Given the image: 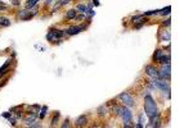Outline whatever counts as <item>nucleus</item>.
<instances>
[{
	"label": "nucleus",
	"mask_w": 193,
	"mask_h": 128,
	"mask_svg": "<svg viewBox=\"0 0 193 128\" xmlns=\"http://www.w3.org/2000/svg\"><path fill=\"white\" fill-rule=\"evenodd\" d=\"M71 1V0H63V1H59L58 4L61 5V7H63V5H66V4H68V3Z\"/></svg>",
	"instance_id": "nucleus-29"
},
{
	"label": "nucleus",
	"mask_w": 193,
	"mask_h": 128,
	"mask_svg": "<svg viewBox=\"0 0 193 128\" xmlns=\"http://www.w3.org/2000/svg\"><path fill=\"white\" fill-rule=\"evenodd\" d=\"M13 4H14V5H18V4H19V1H18V0H13Z\"/></svg>",
	"instance_id": "nucleus-31"
},
{
	"label": "nucleus",
	"mask_w": 193,
	"mask_h": 128,
	"mask_svg": "<svg viewBox=\"0 0 193 128\" xmlns=\"http://www.w3.org/2000/svg\"><path fill=\"white\" fill-rule=\"evenodd\" d=\"M144 95V112H146V115L148 118H152L154 115L158 114L157 112V105H156V101H154L153 96L149 95L148 92H146Z\"/></svg>",
	"instance_id": "nucleus-1"
},
{
	"label": "nucleus",
	"mask_w": 193,
	"mask_h": 128,
	"mask_svg": "<svg viewBox=\"0 0 193 128\" xmlns=\"http://www.w3.org/2000/svg\"><path fill=\"white\" fill-rule=\"evenodd\" d=\"M170 54H166V55H162L161 58H160V60H158V63H161V64H170Z\"/></svg>",
	"instance_id": "nucleus-16"
},
{
	"label": "nucleus",
	"mask_w": 193,
	"mask_h": 128,
	"mask_svg": "<svg viewBox=\"0 0 193 128\" xmlns=\"http://www.w3.org/2000/svg\"><path fill=\"white\" fill-rule=\"evenodd\" d=\"M87 28V24H79V26H71V27H68L66 31V35L68 36H72V35H77V33H80L81 31H85Z\"/></svg>",
	"instance_id": "nucleus-6"
},
{
	"label": "nucleus",
	"mask_w": 193,
	"mask_h": 128,
	"mask_svg": "<svg viewBox=\"0 0 193 128\" xmlns=\"http://www.w3.org/2000/svg\"><path fill=\"white\" fill-rule=\"evenodd\" d=\"M69 125H71V124H69V119L67 118V119L62 123V128H67V127H69Z\"/></svg>",
	"instance_id": "nucleus-26"
},
{
	"label": "nucleus",
	"mask_w": 193,
	"mask_h": 128,
	"mask_svg": "<svg viewBox=\"0 0 193 128\" xmlns=\"http://www.w3.org/2000/svg\"><path fill=\"white\" fill-rule=\"evenodd\" d=\"M0 5H4V4H3V3H1V1H0Z\"/></svg>",
	"instance_id": "nucleus-33"
},
{
	"label": "nucleus",
	"mask_w": 193,
	"mask_h": 128,
	"mask_svg": "<svg viewBox=\"0 0 193 128\" xmlns=\"http://www.w3.org/2000/svg\"><path fill=\"white\" fill-rule=\"evenodd\" d=\"M170 76H171V67H170V64H162L161 69L158 71V78L169 79Z\"/></svg>",
	"instance_id": "nucleus-5"
},
{
	"label": "nucleus",
	"mask_w": 193,
	"mask_h": 128,
	"mask_svg": "<svg viewBox=\"0 0 193 128\" xmlns=\"http://www.w3.org/2000/svg\"><path fill=\"white\" fill-rule=\"evenodd\" d=\"M66 35V31L64 30H57V28H50L48 32V35H46V40L48 41H58L57 44H59V41H61V38L63 37V36Z\"/></svg>",
	"instance_id": "nucleus-3"
},
{
	"label": "nucleus",
	"mask_w": 193,
	"mask_h": 128,
	"mask_svg": "<svg viewBox=\"0 0 193 128\" xmlns=\"http://www.w3.org/2000/svg\"><path fill=\"white\" fill-rule=\"evenodd\" d=\"M28 127H32V128H35V127H41V124L40 123H36V122H32L31 123L30 125H28Z\"/></svg>",
	"instance_id": "nucleus-28"
},
{
	"label": "nucleus",
	"mask_w": 193,
	"mask_h": 128,
	"mask_svg": "<svg viewBox=\"0 0 193 128\" xmlns=\"http://www.w3.org/2000/svg\"><path fill=\"white\" fill-rule=\"evenodd\" d=\"M160 41H170L171 38V35H170V31L169 30H161L160 31Z\"/></svg>",
	"instance_id": "nucleus-10"
},
{
	"label": "nucleus",
	"mask_w": 193,
	"mask_h": 128,
	"mask_svg": "<svg viewBox=\"0 0 193 128\" xmlns=\"http://www.w3.org/2000/svg\"><path fill=\"white\" fill-rule=\"evenodd\" d=\"M151 84L156 88H160L164 95H166V99H170V84L166 79H161V78H152Z\"/></svg>",
	"instance_id": "nucleus-2"
},
{
	"label": "nucleus",
	"mask_w": 193,
	"mask_h": 128,
	"mask_svg": "<svg viewBox=\"0 0 193 128\" xmlns=\"http://www.w3.org/2000/svg\"><path fill=\"white\" fill-rule=\"evenodd\" d=\"M54 1H55V0H45V4L46 5H50L51 3H54Z\"/></svg>",
	"instance_id": "nucleus-30"
},
{
	"label": "nucleus",
	"mask_w": 193,
	"mask_h": 128,
	"mask_svg": "<svg viewBox=\"0 0 193 128\" xmlns=\"http://www.w3.org/2000/svg\"><path fill=\"white\" fill-rule=\"evenodd\" d=\"M94 5H97V7H98V5H99V3H98V0H94Z\"/></svg>",
	"instance_id": "nucleus-32"
},
{
	"label": "nucleus",
	"mask_w": 193,
	"mask_h": 128,
	"mask_svg": "<svg viewBox=\"0 0 193 128\" xmlns=\"http://www.w3.org/2000/svg\"><path fill=\"white\" fill-rule=\"evenodd\" d=\"M143 17H144L143 14H136V15H134V17H131V22H134V23H138L139 20H140Z\"/></svg>",
	"instance_id": "nucleus-22"
},
{
	"label": "nucleus",
	"mask_w": 193,
	"mask_h": 128,
	"mask_svg": "<svg viewBox=\"0 0 193 128\" xmlns=\"http://www.w3.org/2000/svg\"><path fill=\"white\" fill-rule=\"evenodd\" d=\"M164 54H165V53H164V50H162V49H157V50L154 51V54H153V59H154L156 61H158L160 58H161Z\"/></svg>",
	"instance_id": "nucleus-17"
},
{
	"label": "nucleus",
	"mask_w": 193,
	"mask_h": 128,
	"mask_svg": "<svg viewBox=\"0 0 193 128\" xmlns=\"http://www.w3.org/2000/svg\"><path fill=\"white\" fill-rule=\"evenodd\" d=\"M58 119H59V112H55L54 113L53 119L50 120V127H54V125L57 124V122H58Z\"/></svg>",
	"instance_id": "nucleus-19"
},
{
	"label": "nucleus",
	"mask_w": 193,
	"mask_h": 128,
	"mask_svg": "<svg viewBox=\"0 0 193 128\" xmlns=\"http://www.w3.org/2000/svg\"><path fill=\"white\" fill-rule=\"evenodd\" d=\"M37 117H39V114H36L35 112L28 113V117L25 119V124H26V125H30L32 122H35L36 118H37Z\"/></svg>",
	"instance_id": "nucleus-11"
},
{
	"label": "nucleus",
	"mask_w": 193,
	"mask_h": 128,
	"mask_svg": "<svg viewBox=\"0 0 193 128\" xmlns=\"http://www.w3.org/2000/svg\"><path fill=\"white\" fill-rule=\"evenodd\" d=\"M146 73L147 76H149L151 78H158V69L153 65H146Z\"/></svg>",
	"instance_id": "nucleus-8"
},
{
	"label": "nucleus",
	"mask_w": 193,
	"mask_h": 128,
	"mask_svg": "<svg viewBox=\"0 0 193 128\" xmlns=\"http://www.w3.org/2000/svg\"><path fill=\"white\" fill-rule=\"evenodd\" d=\"M76 10L77 12H80V13H82V14H86L87 13V7L85 4H79L76 7Z\"/></svg>",
	"instance_id": "nucleus-18"
},
{
	"label": "nucleus",
	"mask_w": 193,
	"mask_h": 128,
	"mask_svg": "<svg viewBox=\"0 0 193 128\" xmlns=\"http://www.w3.org/2000/svg\"><path fill=\"white\" fill-rule=\"evenodd\" d=\"M46 112H48V106H45V105H44V106L41 108L40 113H39V117H40V119H44V118H45Z\"/></svg>",
	"instance_id": "nucleus-20"
},
{
	"label": "nucleus",
	"mask_w": 193,
	"mask_h": 128,
	"mask_svg": "<svg viewBox=\"0 0 193 128\" xmlns=\"http://www.w3.org/2000/svg\"><path fill=\"white\" fill-rule=\"evenodd\" d=\"M139 123H140L143 127H144V124H146V118H144L143 113H140V114H139Z\"/></svg>",
	"instance_id": "nucleus-23"
},
{
	"label": "nucleus",
	"mask_w": 193,
	"mask_h": 128,
	"mask_svg": "<svg viewBox=\"0 0 193 128\" xmlns=\"http://www.w3.org/2000/svg\"><path fill=\"white\" fill-rule=\"evenodd\" d=\"M12 24L9 18L4 17V15H0V27H9Z\"/></svg>",
	"instance_id": "nucleus-13"
},
{
	"label": "nucleus",
	"mask_w": 193,
	"mask_h": 128,
	"mask_svg": "<svg viewBox=\"0 0 193 128\" xmlns=\"http://www.w3.org/2000/svg\"><path fill=\"white\" fill-rule=\"evenodd\" d=\"M117 97L124 102V105H126V106H129V108H133L134 105H135L133 96H131L130 92H128V91H125V92H122V94H120Z\"/></svg>",
	"instance_id": "nucleus-4"
},
{
	"label": "nucleus",
	"mask_w": 193,
	"mask_h": 128,
	"mask_svg": "<svg viewBox=\"0 0 193 128\" xmlns=\"http://www.w3.org/2000/svg\"><path fill=\"white\" fill-rule=\"evenodd\" d=\"M98 114L99 115H106V106H99L98 108Z\"/></svg>",
	"instance_id": "nucleus-24"
},
{
	"label": "nucleus",
	"mask_w": 193,
	"mask_h": 128,
	"mask_svg": "<svg viewBox=\"0 0 193 128\" xmlns=\"http://www.w3.org/2000/svg\"><path fill=\"white\" fill-rule=\"evenodd\" d=\"M76 15H77V10L76 9H69V10H67V13H66V19L67 20L75 19Z\"/></svg>",
	"instance_id": "nucleus-15"
},
{
	"label": "nucleus",
	"mask_w": 193,
	"mask_h": 128,
	"mask_svg": "<svg viewBox=\"0 0 193 128\" xmlns=\"http://www.w3.org/2000/svg\"><path fill=\"white\" fill-rule=\"evenodd\" d=\"M1 115H3L4 118H7V119H8V122H9L12 125H15V124H17V119L12 117V113H3Z\"/></svg>",
	"instance_id": "nucleus-14"
},
{
	"label": "nucleus",
	"mask_w": 193,
	"mask_h": 128,
	"mask_svg": "<svg viewBox=\"0 0 193 128\" xmlns=\"http://www.w3.org/2000/svg\"><path fill=\"white\" fill-rule=\"evenodd\" d=\"M170 12H171V7H166L165 9L158 10V14H161V15H169Z\"/></svg>",
	"instance_id": "nucleus-21"
},
{
	"label": "nucleus",
	"mask_w": 193,
	"mask_h": 128,
	"mask_svg": "<svg viewBox=\"0 0 193 128\" xmlns=\"http://www.w3.org/2000/svg\"><path fill=\"white\" fill-rule=\"evenodd\" d=\"M170 23H171V19H170V18H167L166 20H164V22H162V24H164V26H166V27H169V26H170Z\"/></svg>",
	"instance_id": "nucleus-27"
},
{
	"label": "nucleus",
	"mask_w": 193,
	"mask_h": 128,
	"mask_svg": "<svg viewBox=\"0 0 193 128\" xmlns=\"http://www.w3.org/2000/svg\"><path fill=\"white\" fill-rule=\"evenodd\" d=\"M12 63H13V60H12V59H8V60L4 63V65H3L1 68H0V78H1V77L4 76L5 73H8V69H9V65H10Z\"/></svg>",
	"instance_id": "nucleus-12"
},
{
	"label": "nucleus",
	"mask_w": 193,
	"mask_h": 128,
	"mask_svg": "<svg viewBox=\"0 0 193 128\" xmlns=\"http://www.w3.org/2000/svg\"><path fill=\"white\" fill-rule=\"evenodd\" d=\"M153 14H158V10H149V12H146L143 15H153Z\"/></svg>",
	"instance_id": "nucleus-25"
},
{
	"label": "nucleus",
	"mask_w": 193,
	"mask_h": 128,
	"mask_svg": "<svg viewBox=\"0 0 193 128\" xmlns=\"http://www.w3.org/2000/svg\"><path fill=\"white\" fill-rule=\"evenodd\" d=\"M121 118H122L124 123H128L131 120V118H133V113H131V110L129 109L128 106H122V114H121Z\"/></svg>",
	"instance_id": "nucleus-7"
},
{
	"label": "nucleus",
	"mask_w": 193,
	"mask_h": 128,
	"mask_svg": "<svg viewBox=\"0 0 193 128\" xmlns=\"http://www.w3.org/2000/svg\"><path fill=\"white\" fill-rule=\"evenodd\" d=\"M87 124V115L84 114V115H80L76 120H75V125L76 127H84V125Z\"/></svg>",
	"instance_id": "nucleus-9"
}]
</instances>
